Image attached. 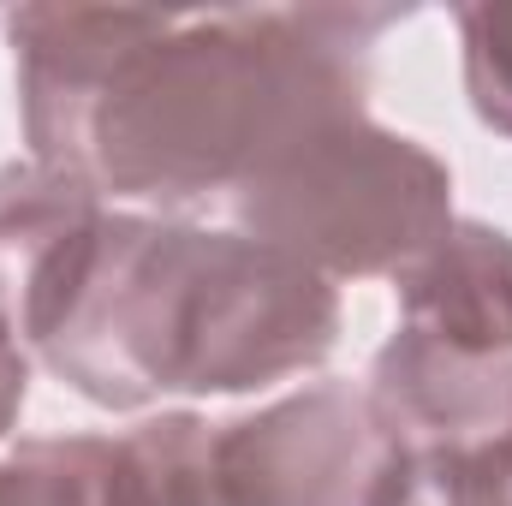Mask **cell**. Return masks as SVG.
<instances>
[{"label": "cell", "mask_w": 512, "mask_h": 506, "mask_svg": "<svg viewBox=\"0 0 512 506\" xmlns=\"http://www.w3.org/2000/svg\"><path fill=\"white\" fill-rule=\"evenodd\" d=\"M364 399L393 459L512 447V358H471L399 328L370 364Z\"/></svg>", "instance_id": "8992f818"}, {"label": "cell", "mask_w": 512, "mask_h": 506, "mask_svg": "<svg viewBox=\"0 0 512 506\" xmlns=\"http://www.w3.org/2000/svg\"><path fill=\"white\" fill-rule=\"evenodd\" d=\"M370 506H512V447L393 459Z\"/></svg>", "instance_id": "8fae6325"}, {"label": "cell", "mask_w": 512, "mask_h": 506, "mask_svg": "<svg viewBox=\"0 0 512 506\" xmlns=\"http://www.w3.org/2000/svg\"><path fill=\"white\" fill-rule=\"evenodd\" d=\"M393 6L167 12L96 102L78 179L155 209L233 203L310 131L370 114V54Z\"/></svg>", "instance_id": "6da1fadb"}, {"label": "cell", "mask_w": 512, "mask_h": 506, "mask_svg": "<svg viewBox=\"0 0 512 506\" xmlns=\"http://www.w3.org/2000/svg\"><path fill=\"white\" fill-rule=\"evenodd\" d=\"M161 18L167 12L143 6H18L6 18L30 161L78 179V149L96 102L108 96L114 72L161 30Z\"/></svg>", "instance_id": "5b68a950"}, {"label": "cell", "mask_w": 512, "mask_h": 506, "mask_svg": "<svg viewBox=\"0 0 512 506\" xmlns=\"http://www.w3.org/2000/svg\"><path fill=\"white\" fill-rule=\"evenodd\" d=\"M215 465L233 506H370L393 453L364 387L316 381L215 423Z\"/></svg>", "instance_id": "277c9868"}, {"label": "cell", "mask_w": 512, "mask_h": 506, "mask_svg": "<svg viewBox=\"0 0 512 506\" xmlns=\"http://www.w3.org/2000/svg\"><path fill=\"white\" fill-rule=\"evenodd\" d=\"M24 393H30V358H24V346L0 328V453H6V435L18 429Z\"/></svg>", "instance_id": "4fadbf2b"}, {"label": "cell", "mask_w": 512, "mask_h": 506, "mask_svg": "<svg viewBox=\"0 0 512 506\" xmlns=\"http://www.w3.org/2000/svg\"><path fill=\"white\" fill-rule=\"evenodd\" d=\"M340 346V292L245 233L102 215L66 310L30 364L102 411L251 393Z\"/></svg>", "instance_id": "7a4b0ae2"}, {"label": "cell", "mask_w": 512, "mask_h": 506, "mask_svg": "<svg viewBox=\"0 0 512 506\" xmlns=\"http://www.w3.org/2000/svg\"><path fill=\"white\" fill-rule=\"evenodd\" d=\"M393 292L399 328L471 358H512V233L453 221L411 268L393 274Z\"/></svg>", "instance_id": "ba28073f"}, {"label": "cell", "mask_w": 512, "mask_h": 506, "mask_svg": "<svg viewBox=\"0 0 512 506\" xmlns=\"http://www.w3.org/2000/svg\"><path fill=\"white\" fill-rule=\"evenodd\" d=\"M227 215L233 233L322 280L399 274L453 227V173L417 137L358 114L274 155Z\"/></svg>", "instance_id": "3957f363"}, {"label": "cell", "mask_w": 512, "mask_h": 506, "mask_svg": "<svg viewBox=\"0 0 512 506\" xmlns=\"http://www.w3.org/2000/svg\"><path fill=\"white\" fill-rule=\"evenodd\" d=\"M0 506H114V435H30L6 447Z\"/></svg>", "instance_id": "30bf717a"}, {"label": "cell", "mask_w": 512, "mask_h": 506, "mask_svg": "<svg viewBox=\"0 0 512 506\" xmlns=\"http://www.w3.org/2000/svg\"><path fill=\"white\" fill-rule=\"evenodd\" d=\"M114 506H233L215 465V423L161 411L114 441Z\"/></svg>", "instance_id": "9c48e42d"}, {"label": "cell", "mask_w": 512, "mask_h": 506, "mask_svg": "<svg viewBox=\"0 0 512 506\" xmlns=\"http://www.w3.org/2000/svg\"><path fill=\"white\" fill-rule=\"evenodd\" d=\"M102 197L42 161L0 167V328L36 358L102 227Z\"/></svg>", "instance_id": "52a82bcc"}, {"label": "cell", "mask_w": 512, "mask_h": 506, "mask_svg": "<svg viewBox=\"0 0 512 506\" xmlns=\"http://www.w3.org/2000/svg\"><path fill=\"white\" fill-rule=\"evenodd\" d=\"M459 48H465V96H471L477 120L512 137V0L465 6Z\"/></svg>", "instance_id": "7c38bea8"}]
</instances>
